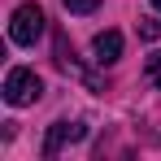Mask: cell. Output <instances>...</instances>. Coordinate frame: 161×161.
Segmentation results:
<instances>
[{
  "mask_svg": "<svg viewBox=\"0 0 161 161\" xmlns=\"http://www.w3.org/2000/svg\"><path fill=\"white\" fill-rule=\"evenodd\" d=\"M92 53H96L100 65H113V61L122 57V35H118V31H100V35L92 39Z\"/></svg>",
  "mask_w": 161,
  "mask_h": 161,
  "instance_id": "obj_4",
  "label": "cell"
},
{
  "mask_svg": "<svg viewBox=\"0 0 161 161\" xmlns=\"http://www.w3.org/2000/svg\"><path fill=\"white\" fill-rule=\"evenodd\" d=\"M153 4H157V9H161V0H153Z\"/></svg>",
  "mask_w": 161,
  "mask_h": 161,
  "instance_id": "obj_8",
  "label": "cell"
},
{
  "mask_svg": "<svg viewBox=\"0 0 161 161\" xmlns=\"http://www.w3.org/2000/svg\"><path fill=\"white\" fill-rule=\"evenodd\" d=\"M44 9L35 4V0H26V4H18L13 9V18H9V39L13 44H35L39 35H44Z\"/></svg>",
  "mask_w": 161,
  "mask_h": 161,
  "instance_id": "obj_2",
  "label": "cell"
},
{
  "mask_svg": "<svg viewBox=\"0 0 161 161\" xmlns=\"http://www.w3.org/2000/svg\"><path fill=\"white\" fill-rule=\"evenodd\" d=\"M44 96V83H39V74L35 70H26V65H13L9 74H4V100L13 109H22V105H35Z\"/></svg>",
  "mask_w": 161,
  "mask_h": 161,
  "instance_id": "obj_1",
  "label": "cell"
},
{
  "mask_svg": "<svg viewBox=\"0 0 161 161\" xmlns=\"http://www.w3.org/2000/svg\"><path fill=\"white\" fill-rule=\"evenodd\" d=\"M96 4H100V0H65V9H70V13H92Z\"/></svg>",
  "mask_w": 161,
  "mask_h": 161,
  "instance_id": "obj_6",
  "label": "cell"
},
{
  "mask_svg": "<svg viewBox=\"0 0 161 161\" xmlns=\"http://www.w3.org/2000/svg\"><path fill=\"white\" fill-rule=\"evenodd\" d=\"M144 79H148V83L161 92V53H153V57H148V65H144Z\"/></svg>",
  "mask_w": 161,
  "mask_h": 161,
  "instance_id": "obj_5",
  "label": "cell"
},
{
  "mask_svg": "<svg viewBox=\"0 0 161 161\" xmlns=\"http://www.w3.org/2000/svg\"><path fill=\"white\" fill-rule=\"evenodd\" d=\"M139 35H144V39H157V35H161V22L144 18V22H139Z\"/></svg>",
  "mask_w": 161,
  "mask_h": 161,
  "instance_id": "obj_7",
  "label": "cell"
},
{
  "mask_svg": "<svg viewBox=\"0 0 161 161\" xmlns=\"http://www.w3.org/2000/svg\"><path fill=\"white\" fill-rule=\"evenodd\" d=\"M83 135H87L83 122H53V126H48V139H44V157H57L65 144H74Z\"/></svg>",
  "mask_w": 161,
  "mask_h": 161,
  "instance_id": "obj_3",
  "label": "cell"
}]
</instances>
